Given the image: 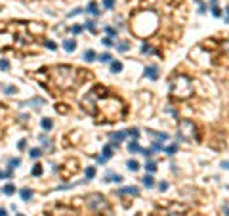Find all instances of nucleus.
Instances as JSON below:
<instances>
[{"label": "nucleus", "instance_id": "1a4fd4ad", "mask_svg": "<svg viewBox=\"0 0 229 216\" xmlns=\"http://www.w3.org/2000/svg\"><path fill=\"white\" fill-rule=\"evenodd\" d=\"M118 195H139V189L136 185H128V188H120Z\"/></svg>", "mask_w": 229, "mask_h": 216}, {"label": "nucleus", "instance_id": "393cba45", "mask_svg": "<svg viewBox=\"0 0 229 216\" xmlns=\"http://www.w3.org/2000/svg\"><path fill=\"white\" fill-rule=\"evenodd\" d=\"M29 155H31V159H38V157L42 155V149L40 147H33L31 151H29Z\"/></svg>", "mask_w": 229, "mask_h": 216}, {"label": "nucleus", "instance_id": "a878e982", "mask_svg": "<svg viewBox=\"0 0 229 216\" xmlns=\"http://www.w3.org/2000/svg\"><path fill=\"white\" fill-rule=\"evenodd\" d=\"M84 174H86V180H92V178L96 176V168H94V167H86Z\"/></svg>", "mask_w": 229, "mask_h": 216}, {"label": "nucleus", "instance_id": "4c0bfd02", "mask_svg": "<svg viewBox=\"0 0 229 216\" xmlns=\"http://www.w3.org/2000/svg\"><path fill=\"white\" fill-rule=\"evenodd\" d=\"M151 151H164V146L160 142H153V147H151Z\"/></svg>", "mask_w": 229, "mask_h": 216}, {"label": "nucleus", "instance_id": "423d86ee", "mask_svg": "<svg viewBox=\"0 0 229 216\" xmlns=\"http://www.w3.org/2000/svg\"><path fill=\"white\" fill-rule=\"evenodd\" d=\"M46 103V99L44 98H33V99H29V102L25 103H19V107H27V105H33V109H40L42 105Z\"/></svg>", "mask_w": 229, "mask_h": 216}, {"label": "nucleus", "instance_id": "864d4df0", "mask_svg": "<svg viewBox=\"0 0 229 216\" xmlns=\"http://www.w3.org/2000/svg\"><path fill=\"white\" fill-rule=\"evenodd\" d=\"M16 216H23V214H16Z\"/></svg>", "mask_w": 229, "mask_h": 216}, {"label": "nucleus", "instance_id": "7ed1b4c3", "mask_svg": "<svg viewBox=\"0 0 229 216\" xmlns=\"http://www.w3.org/2000/svg\"><path fill=\"white\" fill-rule=\"evenodd\" d=\"M195 124L191 121H181L178 128V142H191L195 138Z\"/></svg>", "mask_w": 229, "mask_h": 216}, {"label": "nucleus", "instance_id": "de8ad7c7", "mask_svg": "<svg viewBox=\"0 0 229 216\" xmlns=\"http://www.w3.org/2000/svg\"><path fill=\"white\" fill-rule=\"evenodd\" d=\"M199 12H200V13H204V12H206V6H204V4H200V8H199Z\"/></svg>", "mask_w": 229, "mask_h": 216}, {"label": "nucleus", "instance_id": "f8f14e48", "mask_svg": "<svg viewBox=\"0 0 229 216\" xmlns=\"http://www.w3.org/2000/svg\"><path fill=\"white\" fill-rule=\"evenodd\" d=\"M82 59L84 61H96L97 59V54L94 52V50H86V52L82 54Z\"/></svg>", "mask_w": 229, "mask_h": 216}, {"label": "nucleus", "instance_id": "4be33fe9", "mask_svg": "<svg viewBox=\"0 0 229 216\" xmlns=\"http://www.w3.org/2000/svg\"><path fill=\"white\" fill-rule=\"evenodd\" d=\"M105 180H107V182L113 180V182H118L120 184V182H122V176H120V174H113V172H107V178Z\"/></svg>", "mask_w": 229, "mask_h": 216}, {"label": "nucleus", "instance_id": "39448f33", "mask_svg": "<svg viewBox=\"0 0 229 216\" xmlns=\"http://www.w3.org/2000/svg\"><path fill=\"white\" fill-rule=\"evenodd\" d=\"M143 77L151 78V81H157L159 78V65H145V69H143Z\"/></svg>", "mask_w": 229, "mask_h": 216}, {"label": "nucleus", "instance_id": "a19ab883", "mask_svg": "<svg viewBox=\"0 0 229 216\" xmlns=\"http://www.w3.org/2000/svg\"><path fill=\"white\" fill-rule=\"evenodd\" d=\"M38 140L44 143V146H50V140H48V136L46 134H42V136H38Z\"/></svg>", "mask_w": 229, "mask_h": 216}, {"label": "nucleus", "instance_id": "f257e3e1", "mask_svg": "<svg viewBox=\"0 0 229 216\" xmlns=\"http://www.w3.org/2000/svg\"><path fill=\"white\" fill-rule=\"evenodd\" d=\"M78 71L75 67H67V65H59L54 69V81L57 86H61V88H73L76 84V81L73 78V75H76Z\"/></svg>", "mask_w": 229, "mask_h": 216}, {"label": "nucleus", "instance_id": "aec40b11", "mask_svg": "<svg viewBox=\"0 0 229 216\" xmlns=\"http://www.w3.org/2000/svg\"><path fill=\"white\" fill-rule=\"evenodd\" d=\"M164 153H166V155H176L178 153V143H172V146H166V147H164Z\"/></svg>", "mask_w": 229, "mask_h": 216}, {"label": "nucleus", "instance_id": "37998d69", "mask_svg": "<svg viewBox=\"0 0 229 216\" xmlns=\"http://www.w3.org/2000/svg\"><path fill=\"white\" fill-rule=\"evenodd\" d=\"M46 48H48V50H55L57 44H55V42H50V40H48V42H46Z\"/></svg>", "mask_w": 229, "mask_h": 216}, {"label": "nucleus", "instance_id": "dca6fc26", "mask_svg": "<svg viewBox=\"0 0 229 216\" xmlns=\"http://www.w3.org/2000/svg\"><path fill=\"white\" fill-rule=\"evenodd\" d=\"M141 184L145 185V188H153V185H155V180H153L151 174H147V176H143V178H141Z\"/></svg>", "mask_w": 229, "mask_h": 216}, {"label": "nucleus", "instance_id": "f03ea898", "mask_svg": "<svg viewBox=\"0 0 229 216\" xmlns=\"http://www.w3.org/2000/svg\"><path fill=\"white\" fill-rule=\"evenodd\" d=\"M191 90H193V84L189 81V77L180 75L172 81V94L178 96V98H187L191 94Z\"/></svg>", "mask_w": 229, "mask_h": 216}, {"label": "nucleus", "instance_id": "0eeeda50", "mask_svg": "<svg viewBox=\"0 0 229 216\" xmlns=\"http://www.w3.org/2000/svg\"><path fill=\"white\" fill-rule=\"evenodd\" d=\"M126 136H128V134H126V130H118V132H113V134H109V138L113 140V143H114V146L118 147V143L122 142V140L126 138Z\"/></svg>", "mask_w": 229, "mask_h": 216}, {"label": "nucleus", "instance_id": "f3484780", "mask_svg": "<svg viewBox=\"0 0 229 216\" xmlns=\"http://www.w3.org/2000/svg\"><path fill=\"white\" fill-rule=\"evenodd\" d=\"M40 126L44 128V130H52V128H54V121L46 117V119H42V121H40Z\"/></svg>", "mask_w": 229, "mask_h": 216}, {"label": "nucleus", "instance_id": "f704fd0d", "mask_svg": "<svg viewBox=\"0 0 229 216\" xmlns=\"http://www.w3.org/2000/svg\"><path fill=\"white\" fill-rule=\"evenodd\" d=\"M4 92H6V94H10V96H13V94H17V86H6Z\"/></svg>", "mask_w": 229, "mask_h": 216}, {"label": "nucleus", "instance_id": "72a5a7b5", "mask_svg": "<svg viewBox=\"0 0 229 216\" xmlns=\"http://www.w3.org/2000/svg\"><path fill=\"white\" fill-rule=\"evenodd\" d=\"M31 174H33V176H40V174H42V167H40V164H34L33 170H31Z\"/></svg>", "mask_w": 229, "mask_h": 216}, {"label": "nucleus", "instance_id": "4468645a", "mask_svg": "<svg viewBox=\"0 0 229 216\" xmlns=\"http://www.w3.org/2000/svg\"><path fill=\"white\" fill-rule=\"evenodd\" d=\"M128 151H130V153H139V151H141V147H139L138 140H132L130 143H128Z\"/></svg>", "mask_w": 229, "mask_h": 216}, {"label": "nucleus", "instance_id": "3c124183", "mask_svg": "<svg viewBox=\"0 0 229 216\" xmlns=\"http://www.w3.org/2000/svg\"><path fill=\"white\" fill-rule=\"evenodd\" d=\"M0 178H6V170H0Z\"/></svg>", "mask_w": 229, "mask_h": 216}, {"label": "nucleus", "instance_id": "412c9836", "mask_svg": "<svg viewBox=\"0 0 229 216\" xmlns=\"http://www.w3.org/2000/svg\"><path fill=\"white\" fill-rule=\"evenodd\" d=\"M126 167L130 168L132 172H136V170H139V163L136 161V159H128V163H126Z\"/></svg>", "mask_w": 229, "mask_h": 216}, {"label": "nucleus", "instance_id": "a211bd4d", "mask_svg": "<svg viewBox=\"0 0 229 216\" xmlns=\"http://www.w3.org/2000/svg\"><path fill=\"white\" fill-rule=\"evenodd\" d=\"M63 48H65V52H75V48H76V42L67 38L65 42H63Z\"/></svg>", "mask_w": 229, "mask_h": 216}, {"label": "nucleus", "instance_id": "6ab92c4d", "mask_svg": "<svg viewBox=\"0 0 229 216\" xmlns=\"http://www.w3.org/2000/svg\"><path fill=\"white\" fill-rule=\"evenodd\" d=\"M124 69V65L120 61H111V73H120Z\"/></svg>", "mask_w": 229, "mask_h": 216}, {"label": "nucleus", "instance_id": "20e7f679", "mask_svg": "<svg viewBox=\"0 0 229 216\" xmlns=\"http://www.w3.org/2000/svg\"><path fill=\"white\" fill-rule=\"evenodd\" d=\"M86 205H88L92 211H105L107 208V199L99 193H92V195L86 197Z\"/></svg>", "mask_w": 229, "mask_h": 216}, {"label": "nucleus", "instance_id": "a18cd8bd", "mask_svg": "<svg viewBox=\"0 0 229 216\" xmlns=\"http://www.w3.org/2000/svg\"><path fill=\"white\" fill-rule=\"evenodd\" d=\"M103 46L111 48V46H113V40H111V38H103Z\"/></svg>", "mask_w": 229, "mask_h": 216}, {"label": "nucleus", "instance_id": "e433bc0d", "mask_svg": "<svg viewBox=\"0 0 229 216\" xmlns=\"http://www.w3.org/2000/svg\"><path fill=\"white\" fill-rule=\"evenodd\" d=\"M141 54H155V50L149 46V44H143V46H141Z\"/></svg>", "mask_w": 229, "mask_h": 216}, {"label": "nucleus", "instance_id": "2eb2a0df", "mask_svg": "<svg viewBox=\"0 0 229 216\" xmlns=\"http://www.w3.org/2000/svg\"><path fill=\"white\" fill-rule=\"evenodd\" d=\"M210 6H212V16L214 17H221V10L218 8V0H210Z\"/></svg>", "mask_w": 229, "mask_h": 216}, {"label": "nucleus", "instance_id": "ea45409f", "mask_svg": "<svg viewBox=\"0 0 229 216\" xmlns=\"http://www.w3.org/2000/svg\"><path fill=\"white\" fill-rule=\"evenodd\" d=\"M82 12H84V8H75L73 12H69L67 17H75V16H78V13H82Z\"/></svg>", "mask_w": 229, "mask_h": 216}, {"label": "nucleus", "instance_id": "9d476101", "mask_svg": "<svg viewBox=\"0 0 229 216\" xmlns=\"http://www.w3.org/2000/svg\"><path fill=\"white\" fill-rule=\"evenodd\" d=\"M84 12H88L90 16H94V17H99V10H97V2H96V0H92V2H90V4H88V6H86V8H84Z\"/></svg>", "mask_w": 229, "mask_h": 216}, {"label": "nucleus", "instance_id": "7c9ffc66", "mask_svg": "<svg viewBox=\"0 0 229 216\" xmlns=\"http://www.w3.org/2000/svg\"><path fill=\"white\" fill-rule=\"evenodd\" d=\"M19 164H21L19 159H8V168H17Z\"/></svg>", "mask_w": 229, "mask_h": 216}, {"label": "nucleus", "instance_id": "cd10ccee", "mask_svg": "<svg viewBox=\"0 0 229 216\" xmlns=\"http://www.w3.org/2000/svg\"><path fill=\"white\" fill-rule=\"evenodd\" d=\"M128 136H132V140H138L139 138V128H130V130H126Z\"/></svg>", "mask_w": 229, "mask_h": 216}, {"label": "nucleus", "instance_id": "49530a36", "mask_svg": "<svg viewBox=\"0 0 229 216\" xmlns=\"http://www.w3.org/2000/svg\"><path fill=\"white\" fill-rule=\"evenodd\" d=\"M17 147H19V149H25V147H27V142H25V140H19V142H17Z\"/></svg>", "mask_w": 229, "mask_h": 216}, {"label": "nucleus", "instance_id": "9b49d317", "mask_svg": "<svg viewBox=\"0 0 229 216\" xmlns=\"http://www.w3.org/2000/svg\"><path fill=\"white\" fill-rule=\"evenodd\" d=\"M114 147H117L114 143H107V146L103 147V155H101V157H103L105 161H109L111 157H113V149H114Z\"/></svg>", "mask_w": 229, "mask_h": 216}, {"label": "nucleus", "instance_id": "5fc2aeb1", "mask_svg": "<svg viewBox=\"0 0 229 216\" xmlns=\"http://www.w3.org/2000/svg\"><path fill=\"white\" fill-rule=\"evenodd\" d=\"M0 12H2V8H0Z\"/></svg>", "mask_w": 229, "mask_h": 216}, {"label": "nucleus", "instance_id": "c756f323", "mask_svg": "<svg viewBox=\"0 0 229 216\" xmlns=\"http://www.w3.org/2000/svg\"><path fill=\"white\" fill-rule=\"evenodd\" d=\"M105 33L109 34V38H113V37L117 38V33H118V31H117V29H114V27H105Z\"/></svg>", "mask_w": 229, "mask_h": 216}, {"label": "nucleus", "instance_id": "5701e85b", "mask_svg": "<svg viewBox=\"0 0 229 216\" xmlns=\"http://www.w3.org/2000/svg\"><path fill=\"white\" fill-rule=\"evenodd\" d=\"M2 191H4V193H6V195H8V197H10V195H13V193H16V185H13V184H6V185H4V189H2Z\"/></svg>", "mask_w": 229, "mask_h": 216}, {"label": "nucleus", "instance_id": "bb28decb", "mask_svg": "<svg viewBox=\"0 0 229 216\" xmlns=\"http://www.w3.org/2000/svg\"><path fill=\"white\" fill-rule=\"evenodd\" d=\"M84 27H86V29H90V31L94 33V34H97V33H99L97 29H96V23H94L92 19H88V21H86V23H84Z\"/></svg>", "mask_w": 229, "mask_h": 216}, {"label": "nucleus", "instance_id": "ddd939ff", "mask_svg": "<svg viewBox=\"0 0 229 216\" xmlns=\"http://www.w3.org/2000/svg\"><path fill=\"white\" fill-rule=\"evenodd\" d=\"M19 195H21V199L23 201H29L33 197V189H29V188H21L19 189Z\"/></svg>", "mask_w": 229, "mask_h": 216}, {"label": "nucleus", "instance_id": "58836bf2", "mask_svg": "<svg viewBox=\"0 0 229 216\" xmlns=\"http://www.w3.org/2000/svg\"><path fill=\"white\" fill-rule=\"evenodd\" d=\"M103 6H105V10H113L114 8V0H103Z\"/></svg>", "mask_w": 229, "mask_h": 216}, {"label": "nucleus", "instance_id": "473e14b6", "mask_svg": "<svg viewBox=\"0 0 229 216\" xmlns=\"http://www.w3.org/2000/svg\"><path fill=\"white\" fill-rule=\"evenodd\" d=\"M145 170H147V172H149V174H153V172H155V170H157V164H155V163H153V161H149V163H147V164H145Z\"/></svg>", "mask_w": 229, "mask_h": 216}, {"label": "nucleus", "instance_id": "2f4dec72", "mask_svg": "<svg viewBox=\"0 0 229 216\" xmlns=\"http://www.w3.org/2000/svg\"><path fill=\"white\" fill-rule=\"evenodd\" d=\"M82 29H84V25H73V27L69 29V31L73 33V34H80V33H82Z\"/></svg>", "mask_w": 229, "mask_h": 216}, {"label": "nucleus", "instance_id": "c85d7f7f", "mask_svg": "<svg viewBox=\"0 0 229 216\" xmlns=\"http://www.w3.org/2000/svg\"><path fill=\"white\" fill-rule=\"evenodd\" d=\"M117 50H118V52H122V54H126L128 50H130V44H128V42H120V44L117 46Z\"/></svg>", "mask_w": 229, "mask_h": 216}, {"label": "nucleus", "instance_id": "b1692460", "mask_svg": "<svg viewBox=\"0 0 229 216\" xmlns=\"http://www.w3.org/2000/svg\"><path fill=\"white\" fill-rule=\"evenodd\" d=\"M97 59H99V63H111V61H113V59H111V54H107V52H105V54H99Z\"/></svg>", "mask_w": 229, "mask_h": 216}, {"label": "nucleus", "instance_id": "603ef678", "mask_svg": "<svg viewBox=\"0 0 229 216\" xmlns=\"http://www.w3.org/2000/svg\"><path fill=\"white\" fill-rule=\"evenodd\" d=\"M227 13H229V6H227Z\"/></svg>", "mask_w": 229, "mask_h": 216}, {"label": "nucleus", "instance_id": "c9c22d12", "mask_svg": "<svg viewBox=\"0 0 229 216\" xmlns=\"http://www.w3.org/2000/svg\"><path fill=\"white\" fill-rule=\"evenodd\" d=\"M10 69V61L8 59H0V71H8Z\"/></svg>", "mask_w": 229, "mask_h": 216}, {"label": "nucleus", "instance_id": "8fccbe9b", "mask_svg": "<svg viewBox=\"0 0 229 216\" xmlns=\"http://www.w3.org/2000/svg\"><path fill=\"white\" fill-rule=\"evenodd\" d=\"M0 216H8V211H4V208H0Z\"/></svg>", "mask_w": 229, "mask_h": 216}, {"label": "nucleus", "instance_id": "79ce46f5", "mask_svg": "<svg viewBox=\"0 0 229 216\" xmlns=\"http://www.w3.org/2000/svg\"><path fill=\"white\" fill-rule=\"evenodd\" d=\"M168 189V182H160L159 184V191H166Z\"/></svg>", "mask_w": 229, "mask_h": 216}, {"label": "nucleus", "instance_id": "6e6552de", "mask_svg": "<svg viewBox=\"0 0 229 216\" xmlns=\"http://www.w3.org/2000/svg\"><path fill=\"white\" fill-rule=\"evenodd\" d=\"M145 132H147L149 136H155L153 140H155V142H160V143H162V142H166V140L170 138L166 132H155V130H145Z\"/></svg>", "mask_w": 229, "mask_h": 216}, {"label": "nucleus", "instance_id": "09e8293b", "mask_svg": "<svg viewBox=\"0 0 229 216\" xmlns=\"http://www.w3.org/2000/svg\"><path fill=\"white\" fill-rule=\"evenodd\" d=\"M221 168H229V161H224V163H221Z\"/></svg>", "mask_w": 229, "mask_h": 216}, {"label": "nucleus", "instance_id": "c03bdc74", "mask_svg": "<svg viewBox=\"0 0 229 216\" xmlns=\"http://www.w3.org/2000/svg\"><path fill=\"white\" fill-rule=\"evenodd\" d=\"M139 153H141V155H145V157H151V155H153V151H151V149H141Z\"/></svg>", "mask_w": 229, "mask_h": 216}]
</instances>
